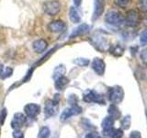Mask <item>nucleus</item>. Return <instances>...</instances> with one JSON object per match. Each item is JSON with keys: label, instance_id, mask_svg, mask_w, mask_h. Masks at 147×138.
<instances>
[{"label": "nucleus", "instance_id": "33", "mask_svg": "<svg viewBox=\"0 0 147 138\" xmlns=\"http://www.w3.org/2000/svg\"><path fill=\"white\" fill-rule=\"evenodd\" d=\"M140 56H141L142 61L147 66V48H145V49H144V50L142 51Z\"/></svg>", "mask_w": 147, "mask_h": 138}, {"label": "nucleus", "instance_id": "12", "mask_svg": "<svg viewBox=\"0 0 147 138\" xmlns=\"http://www.w3.org/2000/svg\"><path fill=\"white\" fill-rule=\"evenodd\" d=\"M105 7V0H94V12L92 20H96L102 15Z\"/></svg>", "mask_w": 147, "mask_h": 138}, {"label": "nucleus", "instance_id": "22", "mask_svg": "<svg viewBox=\"0 0 147 138\" xmlns=\"http://www.w3.org/2000/svg\"><path fill=\"white\" fill-rule=\"evenodd\" d=\"M51 135V131L49 127L47 126H43L40 128V130L38 133V136H37V138H49Z\"/></svg>", "mask_w": 147, "mask_h": 138}, {"label": "nucleus", "instance_id": "2", "mask_svg": "<svg viewBox=\"0 0 147 138\" xmlns=\"http://www.w3.org/2000/svg\"><path fill=\"white\" fill-rule=\"evenodd\" d=\"M91 43L96 50H98L99 52H102V53L107 52L110 48V44L109 43V41L106 39L104 36L99 35V34H96L92 37Z\"/></svg>", "mask_w": 147, "mask_h": 138}, {"label": "nucleus", "instance_id": "17", "mask_svg": "<svg viewBox=\"0 0 147 138\" xmlns=\"http://www.w3.org/2000/svg\"><path fill=\"white\" fill-rule=\"evenodd\" d=\"M69 18H70V20L73 23H79L81 21V15L80 13L78 12L76 7H71L69 9Z\"/></svg>", "mask_w": 147, "mask_h": 138}, {"label": "nucleus", "instance_id": "37", "mask_svg": "<svg viewBox=\"0 0 147 138\" xmlns=\"http://www.w3.org/2000/svg\"><path fill=\"white\" fill-rule=\"evenodd\" d=\"M73 1H74V4H75L76 7H79L80 5L82 4L83 0H73Z\"/></svg>", "mask_w": 147, "mask_h": 138}, {"label": "nucleus", "instance_id": "13", "mask_svg": "<svg viewBox=\"0 0 147 138\" xmlns=\"http://www.w3.org/2000/svg\"><path fill=\"white\" fill-rule=\"evenodd\" d=\"M65 28V24L63 20H53L52 22L49 23L48 25V30L51 32H54V33H58V32H61L64 30Z\"/></svg>", "mask_w": 147, "mask_h": 138}, {"label": "nucleus", "instance_id": "10", "mask_svg": "<svg viewBox=\"0 0 147 138\" xmlns=\"http://www.w3.org/2000/svg\"><path fill=\"white\" fill-rule=\"evenodd\" d=\"M24 112L29 118H36L40 113V106L35 103L27 104L24 107Z\"/></svg>", "mask_w": 147, "mask_h": 138}, {"label": "nucleus", "instance_id": "7", "mask_svg": "<svg viewBox=\"0 0 147 138\" xmlns=\"http://www.w3.org/2000/svg\"><path fill=\"white\" fill-rule=\"evenodd\" d=\"M81 112H82V108L80 107V106H78L77 104L74 105V106H71L70 108L65 109L62 112V114H61V121L64 122V121H66V120H68L69 118L80 114Z\"/></svg>", "mask_w": 147, "mask_h": 138}, {"label": "nucleus", "instance_id": "20", "mask_svg": "<svg viewBox=\"0 0 147 138\" xmlns=\"http://www.w3.org/2000/svg\"><path fill=\"white\" fill-rule=\"evenodd\" d=\"M113 124H114V120L111 117H106L102 123H101V126H102L103 131H108L109 129L113 128Z\"/></svg>", "mask_w": 147, "mask_h": 138}, {"label": "nucleus", "instance_id": "3", "mask_svg": "<svg viewBox=\"0 0 147 138\" xmlns=\"http://www.w3.org/2000/svg\"><path fill=\"white\" fill-rule=\"evenodd\" d=\"M124 98V91L121 87L115 86L109 87V99L113 104H119L123 100Z\"/></svg>", "mask_w": 147, "mask_h": 138}, {"label": "nucleus", "instance_id": "35", "mask_svg": "<svg viewBox=\"0 0 147 138\" xmlns=\"http://www.w3.org/2000/svg\"><path fill=\"white\" fill-rule=\"evenodd\" d=\"M130 138H142V135H141V133L139 132L134 131V132H132L131 133Z\"/></svg>", "mask_w": 147, "mask_h": 138}, {"label": "nucleus", "instance_id": "26", "mask_svg": "<svg viewBox=\"0 0 147 138\" xmlns=\"http://www.w3.org/2000/svg\"><path fill=\"white\" fill-rule=\"evenodd\" d=\"M67 101H68V103L70 104L71 106L76 105L77 102H78V98H77V96L76 94H71V95H69L68 99H67Z\"/></svg>", "mask_w": 147, "mask_h": 138}, {"label": "nucleus", "instance_id": "4", "mask_svg": "<svg viewBox=\"0 0 147 138\" xmlns=\"http://www.w3.org/2000/svg\"><path fill=\"white\" fill-rule=\"evenodd\" d=\"M58 108H59V96L57 97V99L55 97L53 99H49L46 101L44 107V113L46 118L54 116L58 112Z\"/></svg>", "mask_w": 147, "mask_h": 138}, {"label": "nucleus", "instance_id": "16", "mask_svg": "<svg viewBox=\"0 0 147 138\" xmlns=\"http://www.w3.org/2000/svg\"><path fill=\"white\" fill-rule=\"evenodd\" d=\"M69 83V79L64 76H62L58 78L55 79V82H54V87L55 89L57 90L61 91L63 89H64V87H65Z\"/></svg>", "mask_w": 147, "mask_h": 138}, {"label": "nucleus", "instance_id": "24", "mask_svg": "<svg viewBox=\"0 0 147 138\" xmlns=\"http://www.w3.org/2000/svg\"><path fill=\"white\" fill-rule=\"evenodd\" d=\"M13 74V69L11 67H5L3 72L0 74V77H1V79H6V78L11 76Z\"/></svg>", "mask_w": 147, "mask_h": 138}, {"label": "nucleus", "instance_id": "23", "mask_svg": "<svg viewBox=\"0 0 147 138\" xmlns=\"http://www.w3.org/2000/svg\"><path fill=\"white\" fill-rule=\"evenodd\" d=\"M74 63L76 64H77L78 66L84 67V66H87L89 64V60L86 58H76L74 60Z\"/></svg>", "mask_w": 147, "mask_h": 138}, {"label": "nucleus", "instance_id": "9", "mask_svg": "<svg viewBox=\"0 0 147 138\" xmlns=\"http://www.w3.org/2000/svg\"><path fill=\"white\" fill-rule=\"evenodd\" d=\"M123 22L128 27H135L139 23V14L135 10H130L128 11L125 18L123 20Z\"/></svg>", "mask_w": 147, "mask_h": 138}, {"label": "nucleus", "instance_id": "39", "mask_svg": "<svg viewBox=\"0 0 147 138\" xmlns=\"http://www.w3.org/2000/svg\"><path fill=\"white\" fill-rule=\"evenodd\" d=\"M144 24L147 26V15H146V17H145V18H144Z\"/></svg>", "mask_w": 147, "mask_h": 138}, {"label": "nucleus", "instance_id": "25", "mask_svg": "<svg viewBox=\"0 0 147 138\" xmlns=\"http://www.w3.org/2000/svg\"><path fill=\"white\" fill-rule=\"evenodd\" d=\"M114 2H115V4H116L118 7L124 8V7H128L129 5L131 4V0H114Z\"/></svg>", "mask_w": 147, "mask_h": 138}, {"label": "nucleus", "instance_id": "32", "mask_svg": "<svg viewBox=\"0 0 147 138\" xmlns=\"http://www.w3.org/2000/svg\"><path fill=\"white\" fill-rule=\"evenodd\" d=\"M7 115V109L5 108V109L2 110L1 114H0V123H1V124H4L5 121H6Z\"/></svg>", "mask_w": 147, "mask_h": 138}, {"label": "nucleus", "instance_id": "1", "mask_svg": "<svg viewBox=\"0 0 147 138\" xmlns=\"http://www.w3.org/2000/svg\"><path fill=\"white\" fill-rule=\"evenodd\" d=\"M62 5L58 0H48L45 1L42 5V9L44 13L49 16H56L57 14L61 11Z\"/></svg>", "mask_w": 147, "mask_h": 138}, {"label": "nucleus", "instance_id": "34", "mask_svg": "<svg viewBox=\"0 0 147 138\" xmlns=\"http://www.w3.org/2000/svg\"><path fill=\"white\" fill-rule=\"evenodd\" d=\"M13 138H25L24 133L20 130H14L13 132Z\"/></svg>", "mask_w": 147, "mask_h": 138}, {"label": "nucleus", "instance_id": "28", "mask_svg": "<svg viewBox=\"0 0 147 138\" xmlns=\"http://www.w3.org/2000/svg\"><path fill=\"white\" fill-rule=\"evenodd\" d=\"M139 76L142 79L147 81V66L144 67H140L139 68Z\"/></svg>", "mask_w": 147, "mask_h": 138}, {"label": "nucleus", "instance_id": "18", "mask_svg": "<svg viewBox=\"0 0 147 138\" xmlns=\"http://www.w3.org/2000/svg\"><path fill=\"white\" fill-rule=\"evenodd\" d=\"M109 51L112 55H114V56L119 57V56H121L124 53V47H122L121 44H116L113 46L110 45V48Z\"/></svg>", "mask_w": 147, "mask_h": 138}, {"label": "nucleus", "instance_id": "31", "mask_svg": "<svg viewBox=\"0 0 147 138\" xmlns=\"http://www.w3.org/2000/svg\"><path fill=\"white\" fill-rule=\"evenodd\" d=\"M140 41H141V43L144 45L147 44V29L144 30L141 33V35H140Z\"/></svg>", "mask_w": 147, "mask_h": 138}, {"label": "nucleus", "instance_id": "27", "mask_svg": "<svg viewBox=\"0 0 147 138\" xmlns=\"http://www.w3.org/2000/svg\"><path fill=\"white\" fill-rule=\"evenodd\" d=\"M121 125H122V127L124 129H125V130H127V129L130 128V125H131V117L130 116L124 117L122 119V121H121Z\"/></svg>", "mask_w": 147, "mask_h": 138}, {"label": "nucleus", "instance_id": "15", "mask_svg": "<svg viewBox=\"0 0 147 138\" xmlns=\"http://www.w3.org/2000/svg\"><path fill=\"white\" fill-rule=\"evenodd\" d=\"M89 30H90V27L87 24H81L73 30V32L70 35V38L74 39V38H76V37L84 35L87 33V32L89 31Z\"/></svg>", "mask_w": 147, "mask_h": 138}, {"label": "nucleus", "instance_id": "6", "mask_svg": "<svg viewBox=\"0 0 147 138\" xmlns=\"http://www.w3.org/2000/svg\"><path fill=\"white\" fill-rule=\"evenodd\" d=\"M83 99L87 103L96 102L98 104H105V99L102 95L98 94L95 90H87L83 96Z\"/></svg>", "mask_w": 147, "mask_h": 138}, {"label": "nucleus", "instance_id": "21", "mask_svg": "<svg viewBox=\"0 0 147 138\" xmlns=\"http://www.w3.org/2000/svg\"><path fill=\"white\" fill-rule=\"evenodd\" d=\"M66 72V69H65V66H63V64H60V66H56V68L54 69V72H53V77L54 79H56V78L62 76H64V74Z\"/></svg>", "mask_w": 147, "mask_h": 138}, {"label": "nucleus", "instance_id": "19", "mask_svg": "<svg viewBox=\"0 0 147 138\" xmlns=\"http://www.w3.org/2000/svg\"><path fill=\"white\" fill-rule=\"evenodd\" d=\"M108 112L109 114V117H111L113 120H117L121 117V112H119V110L115 104H111L109 106Z\"/></svg>", "mask_w": 147, "mask_h": 138}, {"label": "nucleus", "instance_id": "36", "mask_svg": "<svg viewBox=\"0 0 147 138\" xmlns=\"http://www.w3.org/2000/svg\"><path fill=\"white\" fill-rule=\"evenodd\" d=\"M86 138H101L96 133H89L86 135Z\"/></svg>", "mask_w": 147, "mask_h": 138}, {"label": "nucleus", "instance_id": "38", "mask_svg": "<svg viewBox=\"0 0 147 138\" xmlns=\"http://www.w3.org/2000/svg\"><path fill=\"white\" fill-rule=\"evenodd\" d=\"M4 66H3V64L2 63H0V74H1L2 72H3V70H4Z\"/></svg>", "mask_w": 147, "mask_h": 138}, {"label": "nucleus", "instance_id": "30", "mask_svg": "<svg viewBox=\"0 0 147 138\" xmlns=\"http://www.w3.org/2000/svg\"><path fill=\"white\" fill-rule=\"evenodd\" d=\"M138 7L142 11L147 12V0H139L138 1Z\"/></svg>", "mask_w": 147, "mask_h": 138}, {"label": "nucleus", "instance_id": "11", "mask_svg": "<svg viewBox=\"0 0 147 138\" xmlns=\"http://www.w3.org/2000/svg\"><path fill=\"white\" fill-rule=\"evenodd\" d=\"M92 69L98 74V76H103L106 69V64L101 58H95L92 61Z\"/></svg>", "mask_w": 147, "mask_h": 138}, {"label": "nucleus", "instance_id": "8", "mask_svg": "<svg viewBox=\"0 0 147 138\" xmlns=\"http://www.w3.org/2000/svg\"><path fill=\"white\" fill-rule=\"evenodd\" d=\"M27 122V116L21 112H17L14 114L13 120L11 121V128L14 130H20Z\"/></svg>", "mask_w": 147, "mask_h": 138}, {"label": "nucleus", "instance_id": "5", "mask_svg": "<svg viewBox=\"0 0 147 138\" xmlns=\"http://www.w3.org/2000/svg\"><path fill=\"white\" fill-rule=\"evenodd\" d=\"M105 21L111 26L119 27L123 23V18L121 15V13L115 10H111L107 13V15L105 17Z\"/></svg>", "mask_w": 147, "mask_h": 138}, {"label": "nucleus", "instance_id": "14", "mask_svg": "<svg viewBox=\"0 0 147 138\" xmlns=\"http://www.w3.org/2000/svg\"><path fill=\"white\" fill-rule=\"evenodd\" d=\"M48 47V43L44 39H39L32 43V48L37 53H42Z\"/></svg>", "mask_w": 147, "mask_h": 138}, {"label": "nucleus", "instance_id": "29", "mask_svg": "<svg viewBox=\"0 0 147 138\" xmlns=\"http://www.w3.org/2000/svg\"><path fill=\"white\" fill-rule=\"evenodd\" d=\"M123 135V132L121 130V129H114L112 133L110 135L109 137L111 138H121Z\"/></svg>", "mask_w": 147, "mask_h": 138}]
</instances>
